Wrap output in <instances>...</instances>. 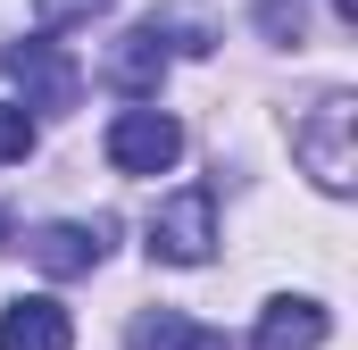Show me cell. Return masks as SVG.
<instances>
[{
    "label": "cell",
    "mask_w": 358,
    "mask_h": 350,
    "mask_svg": "<svg viewBox=\"0 0 358 350\" xmlns=\"http://www.w3.org/2000/svg\"><path fill=\"white\" fill-rule=\"evenodd\" d=\"M292 159H300V175L317 183V192H350L358 183V100L350 92H325L300 125H292Z\"/></svg>",
    "instance_id": "obj_1"
},
{
    "label": "cell",
    "mask_w": 358,
    "mask_h": 350,
    "mask_svg": "<svg viewBox=\"0 0 358 350\" xmlns=\"http://www.w3.org/2000/svg\"><path fill=\"white\" fill-rule=\"evenodd\" d=\"M176 50H208V34H200V25H159V17H142V25L108 50V84L125 92V100H150V92L167 84Z\"/></svg>",
    "instance_id": "obj_2"
},
{
    "label": "cell",
    "mask_w": 358,
    "mask_h": 350,
    "mask_svg": "<svg viewBox=\"0 0 358 350\" xmlns=\"http://www.w3.org/2000/svg\"><path fill=\"white\" fill-rule=\"evenodd\" d=\"M0 67H8V76H17V92H25V100H17L25 117H34V108H42V117H59V108H76V100H84V67H76L50 34L8 42V50H0Z\"/></svg>",
    "instance_id": "obj_3"
},
{
    "label": "cell",
    "mask_w": 358,
    "mask_h": 350,
    "mask_svg": "<svg viewBox=\"0 0 358 350\" xmlns=\"http://www.w3.org/2000/svg\"><path fill=\"white\" fill-rule=\"evenodd\" d=\"M150 259H167V267L217 259V192H208V183H183V192L159 200V217H150Z\"/></svg>",
    "instance_id": "obj_4"
},
{
    "label": "cell",
    "mask_w": 358,
    "mask_h": 350,
    "mask_svg": "<svg viewBox=\"0 0 358 350\" xmlns=\"http://www.w3.org/2000/svg\"><path fill=\"white\" fill-rule=\"evenodd\" d=\"M183 159V125L167 108H117L108 117V167L117 175H167Z\"/></svg>",
    "instance_id": "obj_5"
},
{
    "label": "cell",
    "mask_w": 358,
    "mask_h": 350,
    "mask_svg": "<svg viewBox=\"0 0 358 350\" xmlns=\"http://www.w3.org/2000/svg\"><path fill=\"white\" fill-rule=\"evenodd\" d=\"M325 334H334L325 300L283 292V300H267V309H259V334H250V350H325Z\"/></svg>",
    "instance_id": "obj_6"
},
{
    "label": "cell",
    "mask_w": 358,
    "mask_h": 350,
    "mask_svg": "<svg viewBox=\"0 0 358 350\" xmlns=\"http://www.w3.org/2000/svg\"><path fill=\"white\" fill-rule=\"evenodd\" d=\"M25 251H34L42 275H92V267L108 259V225H34Z\"/></svg>",
    "instance_id": "obj_7"
},
{
    "label": "cell",
    "mask_w": 358,
    "mask_h": 350,
    "mask_svg": "<svg viewBox=\"0 0 358 350\" xmlns=\"http://www.w3.org/2000/svg\"><path fill=\"white\" fill-rule=\"evenodd\" d=\"M0 350H76V326H67V309L59 300H8L0 309Z\"/></svg>",
    "instance_id": "obj_8"
},
{
    "label": "cell",
    "mask_w": 358,
    "mask_h": 350,
    "mask_svg": "<svg viewBox=\"0 0 358 350\" xmlns=\"http://www.w3.org/2000/svg\"><path fill=\"white\" fill-rule=\"evenodd\" d=\"M125 350H234L217 326H200V317H183V309H142L134 326H125Z\"/></svg>",
    "instance_id": "obj_9"
},
{
    "label": "cell",
    "mask_w": 358,
    "mask_h": 350,
    "mask_svg": "<svg viewBox=\"0 0 358 350\" xmlns=\"http://www.w3.org/2000/svg\"><path fill=\"white\" fill-rule=\"evenodd\" d=\"M25 150H34V117H25L17 100H0V167H17Z\"/></svg>",
    "instance_id": "obj_10"
},
{
    "label": "cell",
    "mask_w": 358,
    "mask_h": 350,
    "mask_svg": "<svg viewBox=\"0 0 358 350\" xmlns=\"http://www.w3.org/2000/svg\"><path fill=\"white\" fill-rule=\"evenodd\" d=\"M108 0H34V17L42 25H84V17H100Z\"/></svg>",
    "instance_id": "obj_11"
},
{
    "label": "cell",
    "mask_w": 358,
    "mask_h": 350,
    "mask_svg": "<svg viewBox=\"0 0 358 350\" xmlns=\"http://www.w3.org/2000/svg\"><path fill=\"white\" fill-rule=\"evenodd\" d=\"M0 242H8V217H0Z\"/></svg>",
    "instance_id": "obj_12"
}]
</instances>
